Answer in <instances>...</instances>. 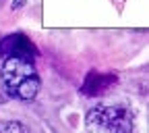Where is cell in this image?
<instances>
[{
	"mask_svg": "<svg viewBox=\"0 0 149 133\" xmlns=\"http://www.w3.org/2000/svg\"><path fill=\"white\" fill-rule=\"evenodd\" d=\"M0 79L8 96L23 102L33 100L40 91V75L33 67V61L29 58H19V56L6 58L0 69Z\"/></svg>",
	"mask_w": 149,
	"mask_h": 133,
	"instance_id": "cell-1",
	"label": "cell"
},
{
	"mask_svg": "<svg viewBox=\"0 0 149 133\" xmlns=\"http://www.w3.org/2000/svg\"><path fill=\"white\" fill-rule=\"evenodd\" d=\"M85 127L89 133H133V115L124 106H93Z\"/></svg>",
	"mask_w": 149,
	"mask_h": 133,
	"instance_id": "cell-2",
	"label": "cell"
},
{
	"mask_svg": "<svg viewBox=\"0 0 149 133\" xmlns=\"http://www.w3.org/2000/svg\"><path fill=\"white\" fill-rule=\"evenodd\" d=\"M0 133H29V129L19 121H0Z\"/></svg>",
	"mask_w": 149,
	"mask_h": 133,
	"instance_id": "cell-3",
	"label": "cell"
},
{
	"mask_svg": "<svg viewBox=\"0 0 149 133\" xmlns=\"http://www.w3.org/2000/svg\"><path fill=\"white\" fill-rule=\"evenodd\" d=\"M110 4L116 8V13L120 15L122 11H124V4H126V0H110Z\"/></svg>",
	"mask_w": 149,
	"mask_h": 133,
	"instance_id": "cell-4",
	"label": "cell"
}]
</instances>
